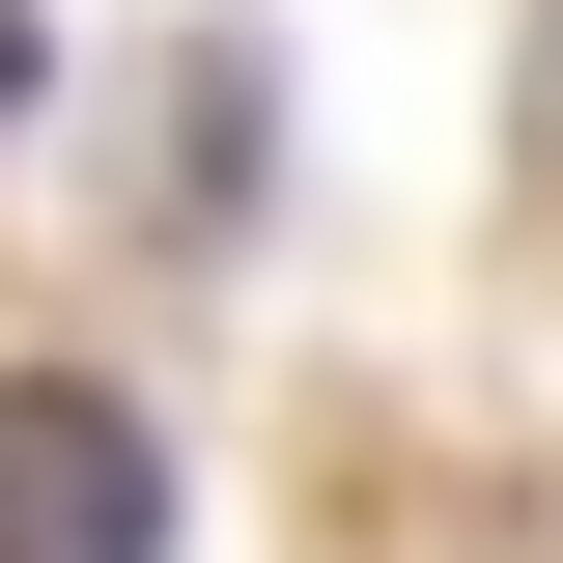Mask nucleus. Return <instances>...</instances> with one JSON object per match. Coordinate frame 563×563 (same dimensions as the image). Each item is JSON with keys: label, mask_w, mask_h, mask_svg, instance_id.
<instances>
[{"label": "nucleus", "mask_w": 563, "mask_h": 563, "mask_svg": "<svg viewBox=\"0 0 563 563\" xmlns=\"http://www.w3.org/2000/svg\"><path fill=\"white\" fill-rule=\"evenodd\" d=\"M0 563H169V451L85 366H0Z\"/></svg>", "instance_id": "nucleus-1"}, {"label": "nucleus", "mask_w": 563, "mask_h": 563, "mask_svg": "<svg viewBox=\"0 0 563 563\" xmlns=\"http://www.w3.org/2000/svg\"><path fill=\"white\" fill-rule=\"evenodd\" d=\"M0 113H29V0H0Z\"/></svg>", "instance_id": "nucleus-2"}]
</instances>
